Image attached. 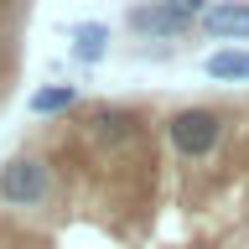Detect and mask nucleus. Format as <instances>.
<instances>
[{
  "label": "nucleus",
  "mask_w": 249,
  "mask_h": 249,
  "mask_svg": "<svg viewBox=\"0 0 249 249\" xmlns=\"http://www.w3.org/2000/svg\"><path fill=\"white\" fill-rule=\"evenodd\" d=\"M197 21L192 16H182L177 5H166V0H151V5H135L130 11V31H140V36H182V31H192Z\"/></svg>",
  "instance_id": "5"
},
{
  "label": "nucleus",
  "mask_w": 249,
  "mask_h": 249,
  "mask_svg": "<svg viewBox=\"0 0 249 249\" xmlns=\"http://www.w3.org/2000/svg\"><path fill=\"white\" fill-rule=\"evenodd\" d=\"M109 52V26L104 21H89V26L73 31V62H104Z\"/></svg>",
  "instance_id": "7"
},
{
  "label": "nucleus",
  "mask_w": 249,
  "mask_h": 249,
  "mask_svg": "<svg viewBox=\"0 0 249 249\" xmlns=\"http://www.w3.org/2000/svg\"><path fill=\"white\" fill-rule=\"evenodd\" d=\"M202 73L213 78V83H249V52H244V47L208 52V57H202Z\"/></svg>",
  "instance_id": "6"
},
{
  "label": "nucleus",
  "mask_w": 249,
  "mask_h": 249,
  "mask_svg": "<svg viewBox=\"0 0 249 249\" xmlns=\"http://www.w3.org/2000/svg\"><path fill=\"white\" fill-rule=\"evenodd\" d=\"M52 197V166H47L42 156H11L5 166H0V202L5 208H42Z\"/></svg>",
  "instance_id": "2"
},
{
  "label": "nucleus",
  "mask_w": 249,
  "mask_h": 249,
  "mask_svg": "<svg viewBox=\"0 0 249 249\" xmlns=\"http://www.w3.org/2000/svg\"><path fill=\"white\" fill-rule=\"evenodd\" d=\"M166 5H177V11H182V16H192V21H197V16L208 11L213 0H166Z\"/></svg>",
  "instance_id": "9"
},
{
  "label": "nucleus",
  "mask_w": 249,
  "mask_h": 249,
  "mask_svg": "<svg viewBox=\"0 0 249 249\" xmlns=\"http://www.w3.org/2000/svg\"><path fill=\"white\" fill-rule=\"evenodd\" d=\"M223 130H229V120H223L218 109H208V104L171 109L166 120H161V135H166V145H171L177 156H187V161L213 156L218 145H223Z\"/></svg>",
  "instance_id": "1"
},
{
  "label": "nucleus",
  "mask_w": 249,
  "mask_h": 249,
  "mask_svg": "<svg viewBox=\"0 0 249 249\" xmlns=\"http://www.w3.org/2000/svg\"><path fill=\"white\" fill-rule=\"evenodd\" d=\"M78 104V93L68 89V83H52V89H36L31 93V114H36V120H47V114H62V109H73Z\"/></svg>",
  "instance_id": "8"
},
{
  "label": "nucleus",
  "mask_w": 249,
  "mask_h": 249,
  "mask_svg": "<svg viewBox=\"0 0 249 249\" xmlns=\"http://www.w3.org/2000/svg\"><path fill=\"white\" fill-rule=\"evenodd\" d=\"M197 26L213 42H249V0H213L197 16Z\"/></svg>",
  "instance_id": "4"
},
{
  "label": "nucleus",
  "mask_w": 249,
  "mask_h": 249,
  "mask_svg": "<svg viewBox=\"0 0 249 249\" xmlns=\"http://www.w3.org/2000/svg\"><path fill=\"white\" fill-rule=\"evenodd\" d=\"M83 135L99 151H124V145L140 140V114L124 109V104H104V109H93L89 120H83Z\"/></svg>",
  "instance_id": "3"
}]
</instances>
